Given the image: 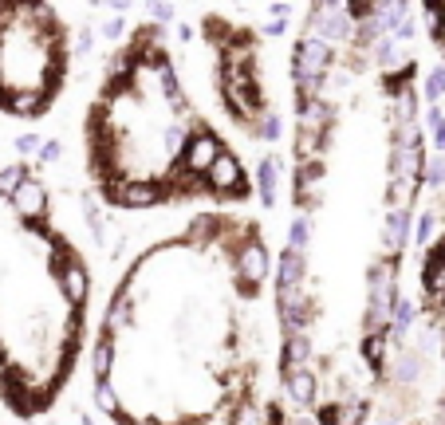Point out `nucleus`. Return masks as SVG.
I'll use <instances>...</instances> for the list:
<instances>
[{"label":"nucleus","mask_w":445,"mask_h":425,"mask_svg":"<svg viewBox=\"0 0 445 425\" xmlns=\"http://www.w3.org/2000/svg\"><path fill=\"white\" fill-rule=\"evenodd\" d=\"M12 205H16L20 212H43L48 193H43V185H40L36 178H24L16 189H12Z\"/></svg>","instance_id":"nucleus-2"},{"label":"nucleus","mask_w":445,"mask_h":425,"mask_svg":"<svg viewBox=\"0 0 445 425\" xmlns=\"http://www.w3.org/2000/svg\"><path fill=\"white\" fill-rule=\"evenodd\" d=\"M445 95V68H434L426 79V99H441Z\"/></svg>","instance_id":"nucleus-9"},{"label":"nucleus","mask_w":445,"mask_h":425,"mask_svg":"<svg viewBox=\"0 0 445 425\" xmlns=\"http://www.w3.org/2000/svg\"><path fill=\"white\" fill-rule=\"evenodd\" d=\"M40 134H24V138H16V150L20 154H36V150H40Z\"/></svg>","instance_id":"nucleus-13"},{"label":"nucleus","mask_w":445,"mask_h":425,"mask_svg":"<svg viewBox=\"0 0 445 425\" xmlns=\"http://www.w3.org/2000/svg\"><path fill=\"white\" fill-rule=\"evenodd\" d=\"M429 232H434V217L426 212V217H422V225H418V244H426V240H429Z\"/></svg>","instance_id":"nucleus-15"},{"label":"nucleus","mask_w":445,"mask_h":425,"mask_svg":"<svg viewBox=\"0 0 445 425\" xmlns=\"http://www.w3.org/2000/svg\"><path fill=\"white\" fill-rule=\"evenodd\" d=\"M103 36H107V40H119V36H122V20H119V16L107 20V24H103Z\"/></svg>","instance_id":"nucleus-16"},{"label":"nucleus","mask_w":445,"mask_h":425,"mask_svg":"<svg viewBox=\"0 0 445 425\" xmlns=\"http://www.w3.org/2000/svg\"><path fill=\"white\" fill-rule=\"evenodd\" d=\"M68 291H71V299H75V303H83V299H87V276H83V268H71Z\"/></svg>","instance_id":"nucleus-8"},{"label":"nucleus","mask_w":445,"mask_h":425,"mask_svg":"<svg viewBox=\"0 0 445 425\" xmlns=\"http://www.w3.org/2000/svg\"><path fill=\"white\" fill-rule=\"evenodd\" d=\"M406 225H410V212L406 209H394L390 217H386V248H402Z\"/></svg>","instance_id":"nucleus-6"},{"label":"nucleus","mask_w":445,"mask_h":425,"mask_svg":"<svg viewBox=\"0 0 445 425\" xmlns=\"http://www.w3.org/2000/svg\"><path fill=\"white\" fill-rule=\"evenodd\" d=\"M107 4H111L114 12H127V9H130V0H107Z\"/></svg>","instance_id":"nucleus-19"},{"label":"nucleus","mask_w":445,"mask_h":425,"mask_svg":"<svg viewBox=\"0 0 445 425\" xmlns=\"http://www.w3.org/2000/svg\"><path fill=\"white\" fill-rule=\"evenodd\" d=\"M291 284H304V252L284 248V256H280V288H291Z\"/></svg>","instance_id":"nucleus-3"},{"label":"nucleus","mask_w":445,"mask_h":425,"mask_svg":"<svg viewBox=\"0 0 445 425\" xmlns=\"http://www.w3.org/2000/svg\"><path fill=\"white\" fill-rule=\"evenodd\" d=\"M308 232H311V225H308V212H300V217L291 221V232H288V248H296V252H304V248H308Z\"/></svg>","instance_id":"nucleus-7"},{"label":"nucleus","mask_w":445,"mask_h":425,"mask_svg":"<svg viewBox=\"0 0 445 425\" xmlns=\"http://www.w3.org/2000/svg\"><path fill=\"white\" fill-rule=\"evenodd\" d=\"M40 111H43V99L36 91H20L9 99V114H16V119H36Z\"/></svg>","instance_id":"nucleus-5"},{"label":"nucleus","mask_w":445,"mask_h":425,"mask_svg":"<svg viewBox=\"0 0 445 425\" xmlns=\"http://www.w3.org/2000/svg\"><path fill=\"white\" fill-rule=\"evenodd\" d=\"M426 4H437V0H426Z\"/></svg>","instance_id":"nucleus-20"},{"label":"nucleus","mask_w":445,"mask_h":425,"mask_svg":"<svg viewBox=\"0 0 445 425\" xmlns=\"http://www.w3.org/2000/svg\"><path fill=\"white\" fill-rule=\"evenodd\" d=\"M209 181H213V189H229V193H245V170H240V162L237 158H232L229 150H221L213 158V162H209Z\"/></svg>","instance_id":"nucleus-1"},{"label":"nucleus","mask_w":445,"mask_h":425,"mask_svg":"<svg viewBox=\"0 0 445 425\" xmlns=\"http://www.w3.org/2000/svg\"><path fill=\"white\" fill-rule=\"evenodd\" d=\"M264 36H284V20H268V24H264Z\"/></svg>","instance_id":"nucleus-17"},{"label":"nucleus","mask_w":445,"mask_h":425,"mask_svg":"<svg viewBox=\"0 0 445 425\" xmlns=\"http://www.w3.org/2000/svg\"><path fill=\"white\" fill-rule=\"evenodd\" d=\"M60 158V142H43L40 146V162H55Z\"/></svg>","instance_id":"nucleus-14"},{"label":"nucleus","mask_w":445,"mask_h":425,"mask_svg":"<svg viewBox=\"0 0 445 425\" xmlns=\"http://www.w3.org/2000/svg\"><path fill=\"white\" fill-rule=\"evenodd\" d=\"M284 16H288V0H276V4H272V20H284Z\"/></svg>","instance_id":"nucleus-18"},{"label":"nucleus","mask_w":445,"mask_h":425,"mask_svg":"<svg viewBox=\"0 0 445 425\" xmlns=\"http://www.w3.org/2000/svg\"><path fill=\"white\" fill-rule=\"evenodd\" d=\"M276 170H280V162H276V158H264V162H260V173H257V185H260V205H264V209H272L276 205Z\"/></svg>","instance_id":"nucleus-4"},{"label":"nucleus","mask_w":445,"mask_h":425,"mask_svg":"<svg viewBox=\"0 0 445 425\" xmlns=\"http://www.w3.org/2000/svg\"><path fill=\"white\" fill-rule=\"evenodd\" d=\"M429 185H445V154H437L434 162H429Z\"/></svg>","instance_id":"nucleus-12"},{"label":"nucleus","mask_w":445,"mask_h":425,"mask_svg":"<svg viewBox=\"0 0 445 425\" xmlns=\"http://www.w3.org/2000/svg\"><path fill=\"white\" fill-rule=\"evenodd\" d=\"M150 16H154V24H170V20H173V4H170V0H150Z\"/></svg>","instance_id":"nucleus-10"},{"label":"nucleus","mask_w":445,"mask_h":425,"mask_svg":"<svg viewBox=\"0 0 445 425\" xmlns=\"http://www.w3.org/2000/svg\"><path fill=\"white\" fill-rule=\"evenodd\" d=\"M429 127H434L437 150H445V114H441V111H429Z\"/></svg>","instance_id":"nucleus-11"}]
</instances>
